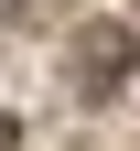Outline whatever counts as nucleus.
<instances>
[{
    "label": "nucleus",
    "mask_w": 140,
    "mask_h": 151,
    "mask_svg": "<svg viewBox=\"0 0 140 151\" xmlns=\"http://www.w3.org/2000/svg\"><path fill=\"white\" fill-rule=\"evenodd\" d=\"M65 65H75V97H118V76H129V22H86Z\"/></svg>",
    "instance_id": "nucleus-1"
},
{
    "label": "nucleus",
    "mask_w": 140,
    "mask_h": 151,
    "mask_svg": "<svg viewBox=\"0 0 140 151\" xmlns=\"http://www.w3.org/2000/svg\"><path fill=\"white\" fill-rule=\"evenodd\" d=\"M0 151H22V129H11V119H0Z\"/></svg>",
    "instance_id": "nucleus-2"
}]
</instances>
